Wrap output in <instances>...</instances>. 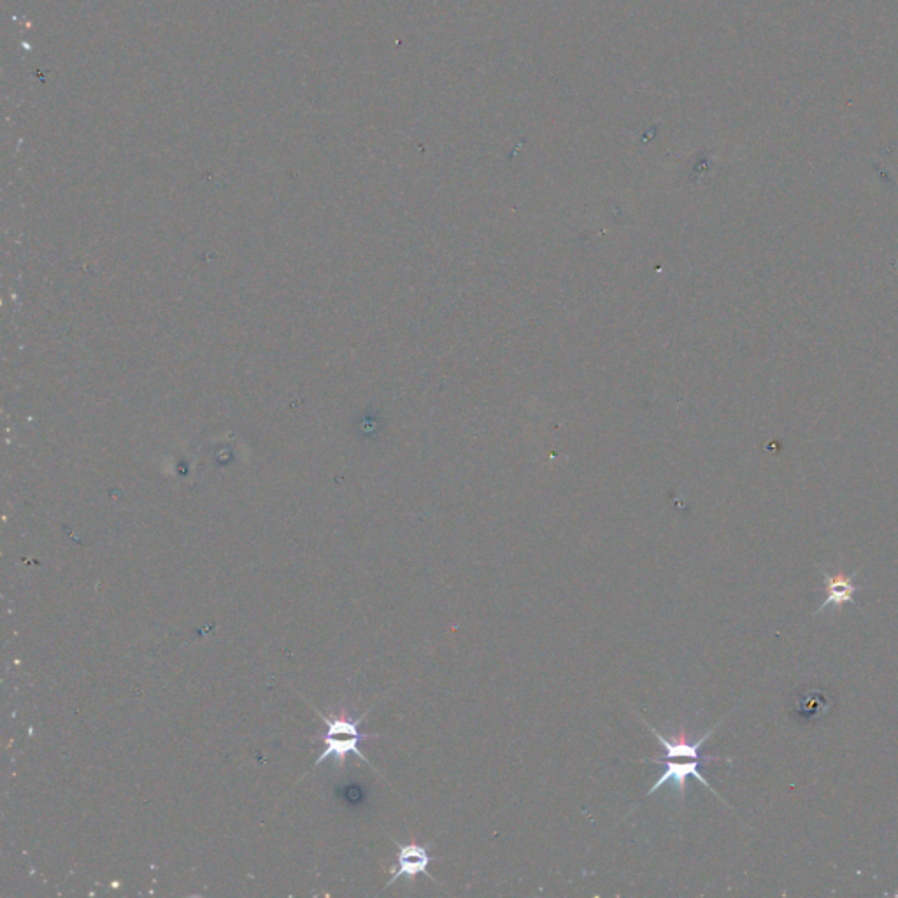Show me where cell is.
I'll return each mask as SVG.
<instances>
[{
    "label": "cell",
    "instance_id": "5b68a950",
    "mask_svg": "<svg viewBox=\"0 0 898 898\" xmlns=\"http://www.w3.org/2000/svg\"><path fill=\"white\" fill-rule=\"evenodd\" d=\"M823 579H825V592L827 597L823 600L820 609L816 614L825 611L827 607H841L842 604H856V593L860 590V585H856L853 576H846L844 572L839 571L837 574L821 569Z\"/></svg>",
    "mask_w": 898,
    "mask_h": 898
},
{
    "label": "cell",
    "instance_id": "277c9868",
    "mask_svg": "<svg viewBox=\"0 0 898 898\" xmlns=\"http://www.w3.org/2000/svg\"><path fill=\"white\" fill-rule=\"evenodd\" d=\"M727 716H723V718H721V720L718 721V723H716L713 728H709V732H706V734L702 735V737H700V739H697V741L695 742L688 741V735H686L685 732H679V734L672 735V737H665V735L660 734V732H658V730H656L653 725H649L648 721L644 720V718H641V720L642 723H644V725L649 728V732L655 735L656 739H658V742H660V746H662L663 748V753H665V755H663V758L697 760V758H704V756H700V749H702V746L706 744L707 739H709V737L714 734V730H718V727H720L721 723L725 721V718H727Z\"/></svg>",
    "mask_w": 898,
    "mask_h": 898
},
{
    "label": "cell",
    "instance_id": "3957f363",
    "mask_svg": "<svg viewBox=\"0 0 898 898\" xmlns=\"http://www.w3.org/2000/svg\"><path fill=\"white\" fill-rule=\"evenodd\" d=\"M395 844H397V849H399L397 863L390 867V881L386 883L385 888H390L392 884L397 883L402 877L414 879V877L421 876V874L435 881V877L428 872V865L437 860L435 856H430V853H428L430 846H423V844H418V842H407V844L395 842Z\"/></svg>",
    "mask_w": 898,
    "mask_h": 898
},
{
    "label": "cell",
    "instance_id": "7a4b0ae2",
    "mask_svg": "<svg viewBox=\"0 0 898 898\" xmlns=\"http://www.w3.org/2000/svg\"><path fill=\"white\" fill-rule=\"evenodd\" d=\"M639 762L656 763V765H662L663 767L662 774H660V777L656 779L655 784H653V786L649 788L648 793H646V799L651 797L653 793L658 792V790H662L663 786H667V784H672V788L681 795V799H685L688 777H695L699 783H702L704 788H707L709 792L714 793V795L718 797V800H721L725 806H728L727 800L723 799L720 793L714 790L711 783H709L706 777H704V774L700 772V767H704V765H709V763L713 762L732 763V758L704 756V758H697V760H681V758H663L662 756V758H641Z\"/></svg>",
    "mask_w": 898,
    "mask_h": 898
},
{
    "label": "cell",
    "instance_id": "6da1fadb",
    "mask_svg": "<svg viewBox=\"0 0 898 898\" xmlns=\"http://www.w3.org/2000/svg\"><path fill=\"white\" fill-rule=\"evenodd\" d=\"M369 711L371 709H367L358 718H348L346 714L328 718L327 714L316 711V713L320 714L321 721L327 725V730H325V734L321 735V741L325 744V749L316 758L313 769L321 765V763L327 762V760H334L337 765H341V763L346 762V758L350 755L357 756L358 760H362V762L372 767V763L360 751V742L365 741V739H371V737H379V734H362L360 732V725H362V721L365 720V716L369 714Z\"/></svg>",
    "mask_w": 898,
    "mask_h": 898
}]
</instances>
